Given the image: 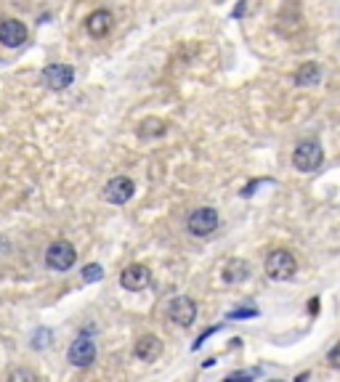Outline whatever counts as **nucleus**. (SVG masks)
Masks as SVG:
<instances>
[{
    "label": "nucleus",
    "mask_w": 340,
    "mask_h": 382,
    "mask_svg": "<svg viewBox=\"0 0 340 382\" xmlns=\"http://www.w3.org/2000/svg\"><path fill=\"white\" fill-rule=\"evenodd\" d=\"M77 261V252L72 247V241L66 239H59L54 241L48 250H45V263H48V268H54V271H69Z\"/></svg>",
    "instance_id": "obj_3"
},
{
    "label": "nucleus",
    "mask_w": 340,
    "mask_h": 382,
    "mask_svg": "<svg viewBox=\"0 0 340 382\" xmlns=\"http://www.w3.org/2000/svg\"><path fill=\"white\" fill-rule=\"evenodd\" d=\"M247 276V265L242 261H234L229 263V268H226V282H242Z\"/></svg>",
    "instance_id": "obj_15"
},
{
    "label": "nucleus",
    "mask_w": 340,
    "mask_h": 382,
    "mask_svg": "<svg viewBox=\"0 0 340 382\" xmlns=\"http://www.w3.org/2000/svg\"><path fill=\"white\" fill-rule=\"evenodd\" d=\"M136 356L141 361H157L163 356V340L154 335H143L136 340Z\"/></svg>",
    "instance_id": "obj_12"
},
{
    "label": "nucleus",
    "mask_w": 340,
    "mask_h": 382,
    "mask_svg": "<svg viewBox=\"0 0 340 382\" xmlns=\"http://www.w3.org/2000/svg\"><path fill=\"white\" fill-rule=\"evenodd\" d=\"M69 364L72 366H80V369H86V366H90L93 364V359H96V345H93V340L86 338V335H80V338L69 345Z\"/></svg>",
    "instance_id": "obj_6"
},
{
    "label": "nucleus",
    "mask_w": 340,
    "mask_h": 382,
    "mask_svg": "<svg viewBox=\"0 0 340 382\" xmlns=\"http://www.w3.org/2000/svg\"><path fill=\"white\" fill-rule=\"evenodd\" d=\"M11 380H37V374L27 369H19V371H11Z\"/></svg>",
    "instance_id": "obj_19"
},
{
    "label": "nucleus",
    "mask_w": 340,
    "mask_h": 382,
    "mask_svg": "<svg viewBox=\"0 0 340 382\" xmlns=\"http://www.w3.org/2000/svg\"><path fill=\"white\" fill-rule=\"evenodd\" d=\"M319 80H322V69H319V64H303L300 69H298L295 75V83L303 88H311V85H319Z\"/></svg>",
    "instance_id": "obj_13"
},
{
    "label": "nucleus",
    "mask_w": 340,
    "mask_h": 382,
    "mask_svg": "<svg viewBox=\"0 0 340 382\" xmlns=\"http://www.w3.org/2000/svg\"><path fill=\"white\" fill-rule=\"evenodd\" d=\"M168 316H170V321L178 324V327H192L194 318H197V303L187 295L176 297V300L170 303V308H168Z\"/></svg>",
    "instance_id": "obj_5"
},
{
    "label": "nucleus",
    "mask_w": 340,
    "mask_h": 382,
    "mask_svg": "<svg viewBox=\"0 0 340 382\" xmlns=\"http://www.w3.org/2000/svg\"><path fill=\"white\" fill-rule=\"evenodd\" d=\"M101 276H104V268H101L99 263H90V265L83 268V279H86V282H99Z\"/></svg>",
    "instance_id": "obj_16"
},
{
    "label": "nucleus",
    "mask_w": 340,
    "mask_h": 382,
    "mask_svg": "<svg viewBox=\"0 0 340 382\" xmlns=\"http://www.w3.org/2000/svg\"><path fill=\"white\" fill-rule=\"evenodd\" d=\"M149 279H152V273H149V268L141 265V263H133V265H128V268L120 273V284L128 292H141V290H146V287H149Z\"/></svg>",
    "instance_id": "obj_9"
},
{
    "label": "nucleus",
    "mask_w": 340,
    "mask_h": 382,
    "mask_svg": "<svg viewBox=\"0 0 340 382\" xmlns=\"http://www.w3.org/2000/svg\"><path fill=\"white\" fill-rule=\"evenodd\" d=\"M112 24H115V16H112L107 8H99V11H93L86 19V30H88V35H93V37H104V35L112 30Z\"/></svg>",
    "instance_id": "obj_11"
},
{
    "label": "nucleus",
    "mask_w": 340,
    "mask_h": 382,
    "mask_svg": "<svg viewBox=\"0 0 340 382\" xmlns=\"http://www.w3.org/2000/svg\"><path fill=\"white\" fill-rule=\"evenodd\" d=\"M0 247H6V239H0Z\"/></svg>",
    "instance_id": "obj_21"
},
{
    "label": "nucleus",
    "mask_w": 340,
    "mask_h": 382,
    "mask_svg": "<svg viewBox=\"0 0 340 382\" xmlns=\"http://www.w3.org/2000/svg\"><path fill=\"white\" fill-rule=\"evenodd\" d=\"M0 43L6 48H19L27 43V27L19 19H6L0 22Z\"/></svg>",
    "instance_id": "obj_10"
},
{
    "label": "nucleus",
    "mask_w": 340,
    "mask_h": 382,
    "mask_svg": "<svg viewBox=\"0 0 340 382\" xmlns=\"http://www.w3.org/2000/svg\"><path fill=\"white\" fill-rule=\"evenodd\" d=\"M48 340H51V329H37V335H35L33 340V348H45L48 345Z\"/></svg>",
    "instance_id": "obj_17"
},
{
    "label": "nucleus",
    "mask_w": 340,
    "mask_h": 382,
    "mask_svg": "<svg viewBox=\"0 0 340 382\" xmlns=\"http://www.w3.org/2000/svg\"><path fill=\"white\" fill-rule=\"evenodd\" d=\"M165 133V122L157 120V117H149V120H143L139 125V136L141 138H157V136H163Z\"/></svg>",
    "instance_id": "obj_14"
},
{
    "label": "nucleus",
    "mask_w": 340,
    "mask_h": 382,
    "mask_svg": "<svg viewBox=\"0 0 340 382\" xmlns=\"http://www.w3.org/2000/svg\"><path fill=\"white\" fill-rule=\"evenodd\" d=\"M187 229L192 237H210L213 231L218 229V213L213 208H199L194 210L187 220Z\"/></svg>",
    "instance_id": "obj_4"
},
{
    "label": "nucleus",
    "mask_w": 340,
    "mask_h": 382,
    "mask_svg": "<svg viewBox=\"0 0 340 382\" xmlns=\"http://www.w3.org/2000/svg\"><path fill=\"white\" fill-rule=\"evenodd\" d=\"M72 80H75V69L69 64H48L43 69V83L51 90H64L72 85Z\"/></svg>",
    "instance_id": "obj_8"
},
{
    "label": "nucleus",
    "mask_w": 340,
    "mask_h": 382,
    "mask_svg": "<svg viewBox=\"0 0 340 382\" xmlns=\"http://www.w3.org/2000/svg\"><path fill=\"white\" fill-rule=\"evenodd\" d=\"M295 271H298V263L287 250L269 252V258H266V273H269V279H274V282H290L295 276Z\"/></svg>",
    "instance_id": "obj_1"
},
{
    "label": "nucleus",
    "mask_w": 340,
    "mask_h": 382,
    "mask_svg": "<svg viewBox=\"0 0 340 382\" xmlns=\"http://www.w3.org/2000/svg\"><path fill=\"white\" fill-rule=\"evenodd\" d=\"M327 361H329V366H335V369H340V342H338V345H335V348H332V350H329Z\"/></svg>",
    "instance_id": "obj_18"
},
{
    "label": "nucleus",
    "mask_w": 340,
    "mask_h": 382,
    "mask_svg": "<svg viewBox=\"0 0 340 382\" xmlns=\"http://www.w3.org/2000/svg\"><path fill=\"white\" fill-rule=\"evenodd\" d=\"M324 162V152L317 141H300L293 152V165L300 173H314L319 170V165Z\"/></svg>",
    "instance_id": "obj_2"
},
{
    "label": "nucleus",
    "mask_w": 340,
    "mask_h": 382,
    "mask_svg": "<svg viewBox=\"0 0 340 382\" xmlns=\"http://www.w3.org/2000/svg\"><path fill=\"white\" fill-rule=\"evenodd\" d=\"M258 371H237V374H231L229 380H247V377H255Z\"/></svg>",
    "instance_id": "obj_20"
},
{
    "label": "nucleus",
    "mask_w": 340,
    "mask_h": 382,
    "mask_svg": "<svg viewBox=\"0 0 340 382\" xmlns=\"http://www.w3.org/2000/svg\"><path fill=\"white\" fill-rule=\"evenodd\" d=\"M133 191H136V186H133L131 178L128 175H117V178H112L110 184L104 186V199L110 205H125L133 197Z\"/></svg>",
    "instance_id": "obj_7"
}]
</instances>
